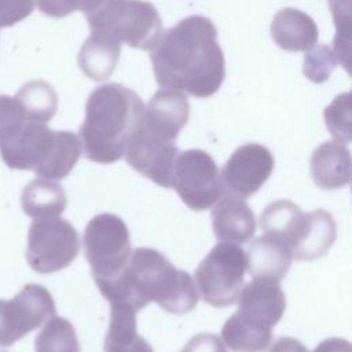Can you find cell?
<instances>
[{"label": "cell", "mask_w": 352, "mask_h": 352, "mask_svg": "<svg viewBox=\"0 0 352 352\" xmlns=\"http://www.w3.org/2000/svg\"><path fill=\"white\" fill-rule=\"evenodd\" d=\"M314 352H352L351 342L344 338L338 337H330L319 342Z\"/></svg>", "instance_id": "obj_34"}, {"label": "cell", "mask_w": 352, "mask_h": 352, "mask_svg": "<svg viewBox=\"0 0 352 352\" xmlns=\"http://www.w3.org/2000/svg\"><path fill=\"white\" fill-rule=\"evenodd\" d=\"M327 129L340 143L351 142V94H340L324 110Z\"/></svg>", "instance_id": "obj_27"}, {"label": "cell", "mask_w": 352, "mask_h": 352, "mask_svg": "<svg viewBox=\"0 0 352 352\" xmlns=\"http://www.w3.org/2000/svg\"><path fill=\"white\" fill-rule=\"evenodd\" d=\"M186 346L190 348L192 352H227L221 338L210 333H202V334L194 336L186 344Z\"/></svg>", "instance_id": "obj_32"}, {"label": "cell", "mask_w": 352, "mask_h": 352, "mask_svg": "<svg viewBox=\"0 0 352 352\" xmlns=\"http://www.w3.org/2000/svg\"><path fill=\"white\" fill-rule=\"evenodd\" d=\"M0 352H7V351H0Z\"/></svg>", "instance_id": "obj_36"}, {"label": "cell", "mask_w": 352, "mask_h": 352, "mask_svg": "<svg viewBox=\"0 0 352 352\" xmlns=\"http://www.w3.org/2000/svg\"><path fill=\"white\" fill-rule=\"evenodd\" d=\"M36 352H80L73 324L62 316H51L34 341Z\"/></svg>", "instance_id": "obj_25"}, {"label": "cell", "mask_w": 352, "mask_h": 352, "mask_svg": "<svg viewBox=\"0 0 352 352\" xmlns=\"http://www.w3.org/2000/svg\"><path fill=\"white\" fill-rule=\"evenodd\" d=\"M67 204L63 187L48 179H34L28 183L21 195L23 212L33 219L59 217Z\"/></svg>", "instance_id": "obj_21"}, {"label": "cell", "mask_w": 352, "mask_h": 352, "mask_svg": "<svg viewBox=\"0 0 352 352\" xmlns=\"http://www.w3.org/2000/svg\"><path fill=\"white\" fill-rule=\"evenodd\" d=\"M336 235V221L327 210L316 209L304 213L297 234L290 245L293 258L304 261L324 256L333 246Z\"/></svg>", "instance_id": "obj_14"}, {"label": "cell", "mask_w": 352, "mask_h": 352, "mask_svg": "<svg viewBox=\"0 0 352 352\" xmlns=\"http://www.w3.org/2000/svg\"><path fill=\"white\" fill-rule=\"evenodd\" d=\"M121 43L104 33L91 32L82 43L77 60L82 73L94 81L109 78L120 59Z\"/></svg>", "instance_id": "obj_19"}, {"label": "cell", "mask_w": 352, "mask_h": 352, "mask_svg": "<svg viewBox=\"0 0 352 352\" xmlns=\"http://www.w3.org/2000/svg\"><path fill=\"white\" fill-rule=\"evenodd\" d=\"M334 18V56L349 72V43H351V0H329Z\"/></svg>", "instance_id": "obj_26"}, {"label": "cell", "mask_w": 352, "mask_h": 352, "mask_svg": "<svg viewBox=\"0 0 352 352\" xmlns=\"http://www.w3.org/2000/svg\"><path fill=\"white\" fill-rule=\"evenodd\" d=\"M91 32H100L132 48L150 51L164 33L157 8L144 0H102L85 14Z\"/></svg>", "instance_id": "obj_5"}, {"label": "cell", "mask_w": 352, "mask_h": 352, "mask_svg": "<svg viewBox=\"0 0 352 352\" xmlns=\"http://www.w3.org/2000/svg\"><path fill=\"white\" fill-rule=\"evenodd\" d=\"M301 209L289 199H279L267 205L258 219L264 234L282 239L289 248L302 220Z\"/></svg>", "instance_id": "obj_22"}, {"label": "cell", "mask_w": 352, "mask_h": 352, "mask_svg": "<svg viewBox=\"0 0 352 352\" xmlns=\"http://www.w3.org/2000/svg\"><path fill=\"white\" fill-rule=\"evenodd\" d=\"M309 170L318 187L341 188L351 182V153L340 142H324L314 150Z\"/></svg>", "instance_id": "obj_17"}, {"label": "cell", "mask_w": 352, "mask_h": 352, "mask_svg": "<svg viewBox=\"0 0 352 352\" xmlns=\"http://www.w3.org/2000/svg\"><path fill=\"white\" fill-rule=\"evenodd\" d=\"M246 254L231 242H219L199 263L194 274L198 296L212 307L232 305L242 290Z\"/></svg>", "instance_id": "obj_6"}, {"label": "cell", "mask_w": 352, "mask_h": 352, "mask_svg": "<svg viewBox=\"0 0 352 352\" xmlns=\"http://www.w3.org/2000/svg\"><path fill=\"white\" fill-rule=\"evenodd\" d=\"M34 7V0H0V28H8L28 18Z\"/></svg>", "instance_id": "obj_31"}, {"label": "cell", "mask_w": 352, "mask_h": 352, "mask_svg": "<svg viewBox=\"0 0 352 352\" xmlns=\"http://www.w3.org/2000/svg\"><path fill=\"white\" fill-rule=\"evenodd\" d=\"M80 252L77 230L59 217L34 219L28 232L26 260L38 274H51L69 267Z\"/></svg>", "instance_id": "obj_8"}, {"label": "cell", "mask_w": 352, "mask_h": 352, "mask_svg": "<svg viewBox=\"0 0 352 352\" xmlns=\"http://www.w3.org/2000/svg\"><path fill=\"white\" fill-rule=\"evenodd\" d=\"M271 340L272 330L253 326L236 314L228 318L221 329V341L232 352H264Z\"/></svg>", "instance_id": "obj_23"}, {"label": "cell", "mask_w": 352, "mask_h": 352, "mask_svg": "<svg viewBox=\"0 0 352 352\" xmlns=\"http://www.w3.org/2000/svg\"><path fill=\"white\" fill-rule=\"evenodd\" d=\"M180 352H192L190 348H187L186 345H184V348H183V351H180Z\"/></svg>", "instance_id": "obj_35"}, {"label": "cell", "mask_w": 352, "mask_h": 352, "mask_svg": "<svg viewBox=\"0 0 352 352\" xmlns=\"http://www.w3.org/2000/svg\"><path fill=\"white\" fill-rule=\"evenodd\" d=\"M271 36L285 51H308L318 41V28L314 19L297 8H283L272 19Z\"/></svg>", "instance_id": "obj_18"}, {"label": "cell", "mask_w": 352, "mask_h": 352, "mask_svg": "<svg viewBox=\"0 0 352 352\" xmlns=\"http://www.w3.org/2000/svg\"><path fill=\"white\" fill-rule=\"evenodd\" d=\"M188 116L190 103L186 95L164 88L151 96L136 129L153 140L175 144Z\"/></svg>", "instance_id": "obj_12"}, {"label": "cell", "mask_w": 352, "mask_h": 352, "mask_svg": "<svg viewBox=\"0 0 352 352\" xmlns=\"http://www.w3.org/2000/svg\"><path fill=\"white\" fill-rule=\"evenodd\" d=\"M143 111L139 95L121 84L109 82L95 88L87 99L85 120L80 126L84 155L99 164L118 161Z\"/></svg>", "instance_id": "obj_3"}, {"label": "cell", "mask_w": 352, "mask_h": 352, "mask_svg": "<svg viewBox=\"0 0 352 352\" xmlns=\"http://www.w3.org/2000/svg\"><path fill=\"white\" fill-rule=\"evenodd\" d=\"M26 121L23 109L15 96L0 95V140L14 135Z\"/></svg>", "instance_id": "obj_29"}, {"label": "cell", "mask_w": 352, "mask_h": 352, "mask_svg": "<svg viewBox=\"0 0 352 352\" xmlns=\"http://www.w3.org/2000/svg\"><path fill=\"white\" fill-rule=\"evenodd\" d=\"M238 311L242 320L263 329L272 327L282 319L286 308V298L279 282L253 279L238 297Z\"/></svg>", "instance_id": "obj_13"}, {"label": "cell", "mask_w": 352, "mask_h": 352, "mask_svg": "<svg viewBox=\"0 0 352 352\" xmlns=\"http://www.w3.org/2000/svg\"><path fill=\"white\" fill-rule=\"evenodd\" d=\"M246 254V270L253 279L279 282L292 265V250L279 238L263 234L256 238Z\"/></svg>", "instance_id": "obj_16"}, {"label": "cell", "mask_w": 352, "mask_h": 352, "mask_svg": "<svg viewBox=\"0 0 352 352\" xmlns=\"http://www.w3.org/2000/svg\"><path fill=\"white\" fill-rule=\"evenodd\" d=\"M23 109L28 121L47 122L58 109V95L55 89L45 81L34 80L25 84L15 95Z\"/></svg>", "instance_id": "obj_24"}, {"label": "cell", "mask_w": 352, "mask_h": 352, "mask_svg": "<svg viewBox=\"0 0 352 352\" xmlns=\"http://www.w3.org/2000/svg\"><path fill=\"white\" fill-rule=\"evenodd\" d=\"M82 243L95 282L117 276L132 254L128 227L113 213L94 216L85 226Z\"/></svg>", "instance_id": "obj_7"}, {"label": "cell", "mask_w": 352, "mask_h": 352, "mask_svg": "<svg viewBox=\"0 0 352 352\" xmlns=\"http://www.w3.org/2000/svg\"><path fill=\"white\" fill-rule=\"evenodd\" d=\"M309 50V52L305 51L304 74L314 82H323L336 66V56L326 45L312 47Z\"/></svg>", "instance_id": "obj_28"}, {"label": "cell", "mask_w": 352, "mask_h": 352, "mask_svg": "<svg viewBox=\"0 0 352 352\" xmlns=\"http://www.w3.org/2000/svg\"><path fill=\"white\" fill-rule=\"evenodd\" d=\"M212 226L219 242L242 245L254 235L256 217L243 199L227 195L214 204Z\"/></svg>", "instance_id": "obj_15"}, {"label": "cell", "mask_w": 352, "mask_h": 352, "mask_svg": "<svg viewBox=\"0 0 352 352\" xmlns=\"http://www.w3.org/2000/svg\"><path fill=\"white\" fill-rule=\"evenodd\" d=\"M80 138L69 131H52L44 122L26 121L14 135L0 140L4 164L16 170H34L40 177H66L81 155Z\"/></svg>", "instance_id": "obj_4"}, {"label": "cell", "mask_w": 352, "mask_h": 352, "mask_svg": "<svg viewBox=\"0 0 352 352\" xmlns=\"http://www.w3.org/2000/svg\"><path fill=\"white\" fill-rule=\"evenodd\" d=\"M55 314V301L41 285L29 283L14 298H0V346L12 345Z\"/></svg>", "instance_id": "obj_10"}, {"label": "cell", "mask_w": 352, "mask_h": 352, "mask_svg": "<svg viewBox=\"0 0 352 352\" xmlns=\"http://www.w3.org/2000/svg\"><path fill=\"white\" fill-rule=\"evenodd\" d=\"M268 348V352H308L304 344L293 337H279Z\"/></svg>", "instance_id": "obj_33"}, {"label": "cell", "mask_w": 352, "mask_h": 352, "mask_svg": "<svg viewBox=\"0 0 352 352\" xmlns=\"http://www.w3.org/2000/svg\"><path fill=\"white\" fill-rule=\"evenodd\" d=\"M274 169L271 151L258 143L239 146L224 164L220 179L224 192L246 199L256 194Z\"/></svg>", "instance_id": "obj_11"}, {"label": "cell", "mask_w": 352, "mask_h": 352, "mask_svg": "<svg viewBox=\"0 0 352 352\" xmlns=\"http://www.w3.org/2000/svg\"><path fill=\"white\" fill-rule=\"evenodd\" d=\"M95 283L110 304H125L136 312L155 301L170 314H188L199 298L190 274L151 248L135 249L117 276Z\"/></svg>", "instance_id": "obj_2"}, {"label": "cell", "mask_w": 352, "mask_h": 352, "mask_svg": "<svg viewBox=\"0 0 352 352\" xmlns=\"http://www.w3.org/2000/svg\"><path fill=\"white\" fill-rule=\"evenodd\" d=\"M155 81L160 87L209 98L226 77L224 55L213 22L190 15L162 33L150 50Z\"/></svg>", "instance_id": "obj_1"}, {"label": "cell", "mask_w": 352, "mask_h": 352, "mask_svg": "<svg viewBox=\"0 0 352 352\" xmlns=\"http://www.w3.org/2000/svg\"><path fill=\"white\" fill-rule=\"evenodd\" d=\"M102 0H36L38 10L51 18H63L74 11L84 14L95 10Z\"/></svg>", "instance_id": "obj_30"}, {"label": "cell", "mask_w": 352, "mask_h": 352, "mask_svg": "<svg viewBox=\"0 0 352 352\" xmlns=\"http://www.w3.org/2000/svg\"><path fill=\"white\" fill-rule=\"evenodd\" d=\"M172 188L195 212L209 209L224 194L214 160L199 148L177 153L172 168Z\"/></svg>", "instance_id": "obj_9"}, {"label": "cell", "mask_w": 352, "mask_h": 352, "mask_svg": "<svg viewBox=\"0 0 352 352\" xmlns=\"http://www.w3.org/2000/svg\"><path fill=\"white\" fill-rule=\"evenodd\" d=\"M103 352H154L151 345L138 334L136 311L129 305L111 304Z\"/></svg>", "instance_id": "obj_20"}]
</instances>
